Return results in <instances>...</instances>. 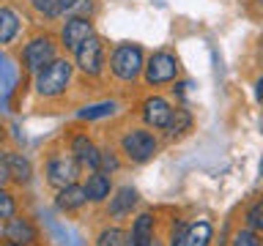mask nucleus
I'll use <instances>...</instances> for the list:
<instances>
[{"instance_id": "obj_14", "label": "nucleus", "mask_w": 263, "mask_h": 246, "mask_svg": "<svg viewBox=\"0 0 263 246\" xmlns=\"http://www.w3.org/2000/svg\"><path fill=\"white\" fill-rule=\"evenodd\" d=\"M88 202H90V197L85 192V183H71L66 189H58V194H55V205H58V211H63V213H77V211L85 208Z\"/></svg>"}, {"instance_id": "obj_30", "label": "nucleus", "mask_w": 263, "mask_h": 246, "mask_svg": "<svg viewBox=\"0 0 263 246\" xmlns=\"http://www.w3.org/2000/svg\"><path fill=\"white\" fill-rule=\"evenodd\" d=\"M151 246H164V243H162V241H159V238H156V241H154V243H151Z\"/></svg>"}, {"instance_id": "obj_1", "label": "nucleus", "mask_w": 263, "mask_h": 246, "mask_svg": "<svg viewBox=\"0 0 263 246\" xmlns=\"http://www.w3.org/2000/svg\"><path fill=\"white\" fill-rule=\"evenodd\" d=\"M71 71H74V66L66 60V57L52 60L47 69H41L36 74V93L44 96V98L63 96L66 88H69V82H71Z\"/></svg>"}, {"instance_id": "obj_4", "label": "nucleus", "mask_w": 263, "mask_h": 246, "mask_svg": "<svg viewBox=\"0 0 263 246\" xmlns=\"http://www.w3.org/2000/svg\"><path fill=\"white\" fill-rule=\"evenodd\" d=\"M47 183L52 189H66L71 183H80V175H82V164L74 159V153H52L47 159Z\"/></svg>"}, {"instance_id": "obj_8", "label": "nucleus", "mask_w": 263, "mask_h": 246, "mask_svg": "<svg viewBox=\"0 0 263 246\" xmlns=\"http://www.w3.org/2000/svg\"><path fill=\"white\" fill-rule=\"evenodd\" d=\"M77 69L88 77H99L102 74V66H104V44L99 36H90L88 41H82L77 52Z\"/></svg>"}, {"instance_id": "obj_5", "label": "nucleus", "mask_w": 263, "mask_h": 246, "mask_svg": "<svg viewBox=\"0 0 263 246\" xmlns=\"http://www.w3.org/2000/svg\"><path fill=\"white\" fill-rule=\"evenodd\" d=\"M52 60H58V47L49 36H36L33 41H28L22 49V63L30 74H39L41 69H47Z\"/></svg>"}, {"instance_id": "obj_32", "label": "nucleus", "mask_w": 263, "mask_h": 246, "mask_svg": "<svg viewBox=\"0 0 263 246\" xmlns=\"http://www.w3.org/2000/svg\"><path fill=\"white\" fill-rule=\"evenodd\" d=\"M258 3H263V0H258Z\"/></svg>"}, {"instance_id": "obj_17", "label": "nucleus", "mask_w": 263, "mask_h": 246, "mask_svg": "<svg viewBox=\"0 0 263 246\" xmlns=\"http://www.w3.org/2000/svg\"><path fill=\"white\" fill-rule=\"evenodd\" d=\"M214 238V227L209 219H197L192 224H186V235L181 246H209Z\"/></svg>"}, {"instance_id": "obj_2", "label": "nucleus", "mask_w": 263, "mask_h": 246, "mask_svg": "<svg viewBox=\"0 0 263 246\" xmlns=\"http://www.w3.org/2000/svg\"><path fill=\"white\" fill-rule=\"evenodd\" d=\"M121 153L126 156L132 164H145L159 153V139L148 129H129L121 137Z\"/></svg>"}, {"instance_id": "obj_16", "label": "nucleus", "mask_w": 263, "mask_h": 246, "mask_svg": "<svg viewBox=\"0 0 263 246\" xmlns=\"http://www.w3.org/2000/svg\"><path fill=\"white\" fill-rule=\"evenodd\" d=\"M132 241L135 246H151L156 241V216L151 211L137 213V219L132 221Z\"/></svg>"}, {"instance_id": "obj_13", "label": "nucleus", "mask_w": 263, "mask_h": 246, "mask_svg": "<svg viewBox=\"0 0 263 246\" xmlns=\"http://www.w3.org/2000/svg\"><path fill=\"white\" fill-rule=\"evenodd\" d=\"M93 36V22L90 19H82V16H69L61 30V41L66 49H71V52H77L82 41H88Z\"/></svg>"}, {"instance_id": "obj_31", "label": "nucleus", "mask_w": 263, "mask_h": 246, "mask_svg": "<svg viewBox=\"0 0 263 246\" xmlns=\"http://www.w3.org/2000/svg\"><path fill=\"white\" fill-rule=\"evenodd\" d=\"M260 175H263V164H260Z\"/></svg>"}, {"instance_id": "obj_12", "label": "nucleus", "mask_w": 263, "mask_h": 246, "mask_svg": "<svg viewBox=\"0 0 263 246\" xmlns=\"http://www.w3.org/2000/svg\"><path fill=\"white\" fill-rule=\"evenodd\" d=\"M140 194L135 186H118L112 192V197L107 200V216L110 219H126L132 211L137 208Z\"/></svg>"}, {"instance_id": "obj_25", "label": "nucleus", "mask_w": 263, "mask_h": 246, "mask_svg": "<svg viewBox=\"0 0 263 246\" xmlns=\"http://www.w3.org/2000/svg\"><path fill=\"white\" fill-rule=\"evenodd\" d=\"M90 14H93V0H71L69 16H82V19H90Z\"/></svg>"}, {"instance_id": "obj_19", "label": "nucleus", "mask_w": 263, "mask_h": 246, "mask_svg": "<svg viewBox=\"0 0 263 246\" xmlns=\"http://www.w3.org/2000/svg\"><path fill=\"white\" fill-rule=\"evenodd\" d=\"M16 30H20V16H16L14 8L3 6L0 8V44H11Z\"/></svg>"}, {"instance_id": "obj_20", "label": "nucleus", "mask_w": 263, "mask_h": 246, "mask_svg": "<svg viewBox=\"0 0 263 246\" xmlns=\"http://www.w3.org/2000/svg\"><path fill=\"white\" fill-rule=\"evenodd\" d=\"M30 6L36 8L39 14H44V16H49V19H55V16L69 14L71 0H30Z\"/></svg>"}, {"instance_id": "obj_27", "label": "nucleus", "mask_w": 263, "mask_h": 246, "mask_svg": "<svg viewBox=\"0 0 263 246\" xmlns=\"http://www.w3.org/2000/svg\"><path fill=\"white\" fill-rule=\"evenodd\" d=\"M99 170H104V172H118L121 170V159H118V153H112V151H102V167Z\"/></svg>"}, {"instance_id": "obj_9", "label": "nucleus", "mask_w": 263, "mask_h": 246, "mask_svg": "<svg viewBox=\"0 0 263 246\" xmlns=\"http://www.w3.org/2000/svg\"><path fill=\"white\" fill-rule=\"evenodd\" d=\"M3 241L6 246H33L39 241V230L33 227L30 219L11 216L3 221Z\"/></svg>"}, {"instance_id": "obj_11", "label": "nucleus", "mask_w": 263, "mask_h": 246, "mask_svg": "<svg viewBox=\"0 0 263 246\" xmlns=\"http://www.w3.org/2000/svg\"><path fill=\"white\" fill-rule=\"evenodd\" d=\"M69 151L74 153V159L82 164V170L96 172L99 167H102V151H99L96 142L88 134H77V137H74L71 145H69Z\"/></svg>"}, {"instance_id": "obj_18", "label": "nucleus", "mask_w": 263, "mask_h": 246, "mask_svg": "<svg viewBox=\"0 0 263 246\" xmlns=\"http://www.w3.org/2000/svg\"><path fill=\"white\" fill-rule=\"evenodd\" d=\"M96 246H135V241H132V230L126 227H104L102 233L96 235Z\"/></svg>"}, {"instance_id": "obj_24", "label": "nucleus", "mask_w": 263, "mask_h": 246, "mask_svg": "<svg viewBox=\"0 0 263 246\" xmlns=\"http://www.w3.org/2000/svg\"><path fill=\"white\" fill-rule=\"evenodd\" d=\"M112 112H115V101H104V104H96V107H85V110H80L77 118L93 120V118H104V115H112Z\"/></svg>"}, {"instance_id": "obj_15", "label": "nucleus", "mask_w": 263, "mask_h": 246, "mask_svg": "<svg viewBox=\"0 0 263 246\" xmlns=\"http://www.w3.org/2000/svg\"><path fill=\"white\" fill-rule=\"evenodd\" d=\"M85 192L90 197V202L99 205V202H107L115 192V183H112V175L104 170H96L90 172V175L85 178Z\"/></svg>"}, {"instance_id": "obj_10", "label": "nucleus", "mask_w": 263, "mask_h": 246, "mask_svg": "<svg viewBox=\"0 0 263 246\" xmlns=\"http://www.w3.org/2000/svg\"><path fill=\"white\" fill-rule=\"evenodd\" d=\"M173 112H176V110H173V104L164 96H148L143 101V120L151 129L167 131L170 120H173Z\"/></svg>"}, {"instance_id": "obj_23", "label": "nucleus", "mask_w": 263, "mask_h": 246, "mask_svg": "<svg viewBox=\"0 0 263 246\" xmlns=\"http://www.w3.org/2000/svg\"><path fill=\"white\" fill-rule=\"evenodd\" d=\"M189 123H192V115H189L184 107H178V110L173 112V120H170V126H167V134H170V137L184 134V131L189 129Z\"/></svg>"}, {"instance_id": "obj_26", "label": "nucleus", "mask_w": 263, "mask_h": 246, "mask_svg": "<svg viewBox=\"0 0 263 246\" xmlns=\"http://www.w3.org/2000/svg\"><path fill=\"white\" fill-rule=\"evenodd\" d=\"M16 205H14V197H11V192H8V189H3V192H0V219H11V216H16Z\"/></svg>"}, {"instance_id": "obj_29", "label": "nucleus", "mask_w": 263, "mask_h": 246, "mask_svg": "<svg viewBox=\"0 0 263 246\" xmlns=\"http://www.w3.org/2000/svg\"><path fill=\"white\" fill-rule=\"evenodd\" d=\"M258 98H263V79H258Z\"/></svg>"}, {"instance_id": "obj_6", "label": "nucleus", "mask_w": 263, "mask_h": 246, "mask_svg": "<svg viewBox=\"0 0 263 246\" xmlns=\"http://www.w3.org/2000/svg\"><path fill=\"white\" fill-rule=\"evenodd\" d=\"M30 180H33V164H30V159H25V156L16 153V151H6L3 159H0V183H3V189L8 183L28 186Z\"/></svg>"}, {"instance_id": "obj_7", "label": "nucleus", "mask_w": 263, "mask_h": 246, "mask_svg": "<svg viewBox=\"0 0 263 246\" xmlns=\"http://www.w3.org/2000/svg\"><path fill=\"white\" fill-rule=\"evenodd\" d=\"M178 77V60L170 52H154L145 63V82L148 85H164Z\"/></svg>"}, {"instance_id": "obj_22", "label": "nucleus", "mask_w": 263, "mask_h": 246, "mask_svg": "<svg viewBox=\"0 0 263 246\" xmlns=\"http://www.w3.org/2000/svg\"><path fill=\"white\" fill-rule=\"evenodd\" d=\"M230 246H263L260 241V233H255L252 227H241V230H236L233 238H230Z\"/></svg>"}, {"instance_id": "obj_3", "label": "nucleus", "mask_w": 263, "mask_h": 246, "mask_svg": "<svg viewBox=\"0 0 263 246\" xmlns=\"http://www.w3.org/2000/svg\"><path fill=\"white\" fill-rule=\"evenodd\" d=\"M110 71L121 82H135L140 74L145 71L143 49H140L137 44H118L110 55Z\"/></svg>"}, {"instance_id": "obj_28", "label": "nucleus", "mask_w": 263, "mask_h": 246, "mask_svg": "<svg viewBox=\"0 0 263 246\" xmlns=\"http://www.w3.org/2000/svg\"><path fill=\"white\" fill-rule=\"evenodd\" d=\"M14 90V66L11 60H3V93L8 96Z\"/></svg>"}, {"instance_id": "obj_21", "label": "nucleus", "mask_w": 263, "mask_h": 246, "mask_svg": "<svg viewBox=\"0 0 263 246\" xmlns=\"http://www.w3.org/2000/svg\"><path fill=\"white\" fill-rule=\"evenodd\" d=\"M244 224L263 235V197H260V200H255L250 208L244 211Z\"/></svg>"}]
</instances>
